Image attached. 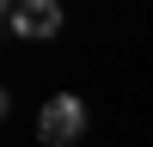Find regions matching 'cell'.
<instances>
[{
    "label": "cell",
    "mask_w": 153,
    "mask_h": 147,
    "mask_svg": "<svg viewBox=\"0 0 153 147\" xmlns=\"http://www.w3.org/2000/svg\"><path fill=\"white\" fill-rule=\"evenodd\" d=\"M80 135H86V98L55 92L43 110H37V141H43V147H74Z\"/></svg>",
    "instance_id": "1"
},
{
    "label": "cell",
    "mask_w": 153,
    "mask_h": 147,
    "mask_svg": "<svg viewBox=\"0 0 153 147\" xmlns=\"http://www.w3.org/2000/svg\"><path fill=\"white\" fill-rule=\"evenodd\" d=\"M61 24H68L61 0H6V31L25 43H49V37H61Z\"/></svg>",
    "instance_id": "2"
}]
</instances>
